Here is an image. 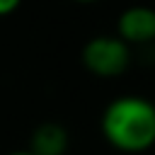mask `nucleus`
I'll list each match as a JSON object with an SVG mask.
<instances>
[{"instance_id": "obj_5", "label": "nucleus", "mask_w": 155, "mask_h": 155, "mask_svg": "<svg viewBox=\"0 0 155 155\" xmlns=\"http://www.w3.org/2000/svg\"><path fill=\"white\" fill-rule=\"evenodd\" d=\"M22 5V0H0V17H7L12 12H17Z\"/></svg>"}, {"instance_id": "obj_3", "label": "nucleus", "mask_w": 155, "mask_h": 155, "mask_svg": "<svg viewBox=\"0 0 155 155\" xmlns=\"http://www.w3.org/2000/svg\"><path fill=\"white\" fill-rule=\"evenodd\" d=\"M116 36L128 46H145L155 39V12L148 5H131L116 19Z\"/></svg>"}, {"instance_id": "obj_7", "label": "nucleus", "mask_w": 155, "mask_h": 155, "mask_svg": "<svg viewBox=\"0 0 155 155\" xmlns=\"http://www.w3.org/2000/svg\"><path fill=\"white\" fill-rule=\"evenodd\" d=\"M73 2H82V5H90V2H97V0H73Z\"/></svg>"}, {"instance_id": "obj_2", "label": "nucleus", "mask_w": 155, "mask_h": 155, "mask_svg": "<svg viewBox=\"0 0 155 155\" xmlns=\"http://www.w3.org/2000/svg\"><path fill=\"white\" fill-rule=\"evenodd\" d=\"M82 65L87 73L97 78H119L131 65V46L124 44L116 34L92 36L82 46Z\"/></svg>"}, {"instance_id": "obj_1", "label": "nucleus", "mask_w": 155, "mask_h": 155, "mask_svg": "<svg viewBox=\"0 0 155 155\" xmlns=\"http://www.w3.org/2000/svg\"><path fill=\"white\" fill-rule=\"evenodd\" d=\"M102 136L121 153H145L155 143V107L140 94H121L102 111Z\"/></svg>"}, {"instance_id": "obj_6", "label": "nucleus", "mask_w": 155, "mask_h": 155, "mask_svg": "<svg viewBox=\"0 0 155 155\" xmlns=\"http://www.w3.org/2000/svg\"><path fill=\"white\" fill-rule=\"evenodd\" d=\"M7 155H34V153H29V150H15V153H7Z\"/></svg>"}, {"instance_id": "obj_4", "label": "nucleus", "mask_w": 155, "mask_h": 155, "mask_svg": "<svg viewBox=\"0 0 155 155\" xmlns=\"http://www.w3.org/2000/svg\"><path fill=\"white\" fill-rule=\"evenodd\" d=\"M68 145H70V136H68L65 126H61L56 121H46L31 131L27 150L34 155H65Z\"/></svg>"}]
</instances>
